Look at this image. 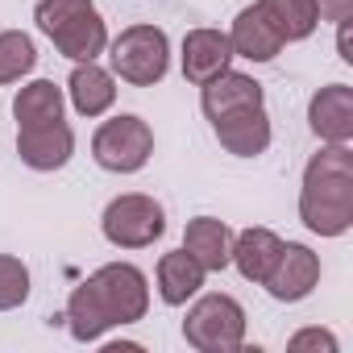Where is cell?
I'll use <instances>...</instances> for the list:
<instances>
[{"mask_svg":"<svg viewBox=\"0 0 353 353\" xmlns=\"http://www.w3.org/2000/svg\"><path fill=\"white\" fill-rule=\"evenodd\" d=\"M145 307H150L145 274L129 262H108L71 291L67 328L75 341H100L108 328L137 324L145 316Z\"/></svg>","mask_w":353,"mask_h":353,"instance_id":"cell-1","label":"cell"},{"mask_svg":"<svg viewBox=\"0 0 353 353\" xmlns=\"http://www.w3.org/2000/svg\"><path fill=\"white\" fill-rule=\"evenodd\" d=\"M299 221L320 237H341L353 225V154L345 145L320 150L303 170Z\"/></svg>","mask_w":353,"mask_h":353,"instance_id":"cell-2","label":"cell"},{"mask_svg":"<svg viewBox=\"0 0 353 353\" xmlns=\"http://www.w3.org/2000/svg\"><path fill=\"white\" fill-rule=\"evenodd\" d=\"M34 21L59 46V54L75 63H92L108 46V30L92 0H38Z\"/></svg>","mask_w":353,"mask_h":353,"instance_id":"cell-3","label":"cell"},{"mask_svg":"<svg viewBox=\"0 0 353 353\" xmlns=\"http://www.w3.org/2000/svg\"><path fill=\"white\" fill-rule=\"evenodd\" d=\"M183 336L200 353H233L245 341V307L233 295H204L188 312Z\"/></svg>","mask_w":353,"mask_h":353,"instance_id":"cell-4","label":"cell"},{"mask_svg":"<svg viewBox=\"0 0 353 353\" xmlns=\"http://www.w3.org/2000/svg\"><path fill=\"white\" fill-rule=\"evenodd\" d=\"M112 71L133 88H154L170 67V46L158 26H129L112 42Z\"/></svg>","mask_w":353,"mask_h":353,"instance_id":"cell-5","label":"cell"},{"mask_svg":"<svg viewBox=\"0 0 353 353\" xmlns=\"http://www.w3.org/2000/svg\"><path fill=\"white\" fill-rule=\"evenodd\" d=\"M100 229L112 245L121 250H145L154 245L162 233H166V212L154 196H141V192H129V196H117L104 216H100Z\"/></svg>","mask_w":353,"mask_h":353,"instance_id":"cell-6","label":"cell"},{"mask_svg":"<svg viewBox=\"0 0 353 353\" xmlns=\"http://www.w3.org/2000/svg\"><path fill=\"white\" fill-rule=\"evenodd\" d=\"M150 154H154V133L141 117H112L92 137V158L104 170H117V174L141 170L150 162Z\"/></svg>","mask_w":353,"mask_h":353,"instance_id":"cell-7","label":"cell"},{"mask_svg":"<svg viewBox=\"0 0 353 353\" xmlns=\"http://www.w3.org/2000/svg\"><path fill=\"white\" fill-rule=\"evenodd\" d=\"M17 154L34 170H59L75 154V133L63 117L46 121V125H21L17 129Z\"/></svg>","mask_w":353,"mask_h":353,"instance_id":"cell-8","label":"cell"},{"mask_svg":"<svg viewBox=\"0 0 353 353\" xmlns=\"http://www.w3.org/2000/svg\"><path fill=\"white\" fill-rule=\"evenodd\" d=\"M320 283V258L307 250V245H299V241H287L283 245V254H279V262H274V270L266 274V291L279 299V303H295V299H303V295H312V287Z\"/></svg>","mask_w":353,"mask_h":353,"instance_id":"cell-9","label":"cell"},{"mask_svg":"<svg viewBox=\"0 0 353 353\" xmlns=\"http://www.w3.org/2000/svg\"><path fill=\"white\" fill-rule=\"evenodd\" d=\"M307 125L320 141L345 145L353 137V88L349 83H328L312 96L307 104Z\"/></svg>","mask_w":353,"mask_h":353,"instance_id":"cell-10","label":"cell"},{"mask_svg":"<svg viewBox=\"0 0 353 353\" xmlns=\"http://www.w3.org/2000/svg\"><path fill=\"white\" fill-rule=\"evenodd\" d=\"M221 145L237 158H254L270 145V117L262 104H245V108H229L212 121Z\"/></svg>","mask_w":353,"mask_h":353,"instance_id":"cell-11","label":"cell"},{"mask_svg":"<svg viewBox=\"0 0 353 353\" xmlns=\"http://www.w3.org/2000/svg\"><path fill=\"white\" fill-rule=\"evenodd\" d=\"M233 59H237L233 54V42L221 30H192L183 38V75L196 88H204L208 79H216L221 71H229Z\"/></svg>","mask_w":353,"mask_h":353,"instance_id":"cell-12","label":"cell"},{"mask_svg":"<svg viewBox=\"0 0 353 353\" xmlns=\"http://www.w3.org/2000/svg\"><path fill=\"white\" fill-rule=\"evenodd\" d=\"M279 254H283V237H279V233H270V229H245V233L233 237L229 262H237L241 279H250V283H266V274L274 270Z\"/></svg>","mask_w":353,"mask_h":353,"instance_id":"cell-13","label":"cell"},{"mask_svg":"<svg viewBox=\"0 0 353 353\" xmlns=\"http://www.w3.org/2000/svg\"><path fill=\"white\" fill-rule=\"evenodd\" d=\"M229 42H233V54H241V59H250V63H270V59L283 50V38L274 34V26L266 21V13H262L258 5H250V9L237 13Z\"/></svg>","mask_w":353,"mask_h":353,"instance_id":"cell-14","label":"cell"},{"mask_svg":"<svg viewBox=\"0 0 353 353\" xmlns=\"http://www.w3.org/2000/svg\"><path fill=\"white\" fill-rule=\"evenodd\" d=\"M245 104H262V83L254 75H241V71H221L216 79L204 83V96H200V108L208 121H216L221 112L229 108H245Z\"/></svg>","mask_w":353,"mask_h":353,"instance_id":"cell-15","label":"cell"},{"mask_svg":"<svg viewBox=\"0 0 353 353\" xmlns=\"http://www.w3.org/2000/svg\"><path fill=\"white\" fill-rule=\"evenodd\" d=\"M183 250L204 266V270H225L229 266V250H233V233L225 221L216 216H196L183 229Z\"/></svg>","mask_w":353,"mask_h":353,"instance_id":"cell-16","label":"cell"},{"mask_svg":"<svg viewBox=\"0 0 353 353\" xmlns=\"http://www.w3.org/2000/svg\"><path fill=\"white\" fill-rule=\"evenodd\" d=\"M204 274H208V270H204L188 250L162 254V262H158V295H162V303H170V307L188 303V299L204 287Z\"/></svg>","mask_w":353,"mask_h":353,"instance_id":"cell-17","label":"cell"},{"mask_svg":"<svg viewBox=\"0 0 353 353\" xmlns=\"http://www.w3.org/2000/svg\"><path fill=\"white\" fill-rule=\"evenodd\" d=\"M67 88H71V104H75V112H83V117H100V112H108L112 100H117V83H112V75H108L104 67H96V63H75Z\"/></svg>","mask_w":353,"mask_h":353,"instance_id":"cell-18","label":"cell"},{"mask_svg":"<svg viewBox=\"0 0 353 353\" xmlns=\"http://www.w3.org/2000/svg\"><path fill=\"white\" fill-rule=\"evenodd\" d=\"M258 9L266 13V21L274 26V34L283 42H303L320 26L316 0H258Z\"/></svg>","mask_w":353,"mask_h":353,"instance_id":"cell-19","label":"cell"},{"mask_svg":"<svg viewBox=\"0 0 353 353\" xmlns=\"http://www.w3.org/2000/svg\"><path fill=\"white\" fill-rule=\"evenodd\" d=\"M13 117H17V129H21V125H46V121H59V117H63V88H54L50 79H34L30 88L17 92V100H13Z\"/></svg>","mask_w":353,"mask_h":353,"instance_id":"cell-20","label":"cell"},{"mask_svg":"<svg viewBox=\"0 0 353 353\" xmlns=\"http://www.w3.org/2000/svg\"><path fill=\"white\" fill-rule=\"evenodd\" d=\"M34 63H38V50L21 30L0 34V83H17L21 75L34 71Z\"/></svg>","mask_w":353,"mask_h":353,"instance_id":"cell-21","label":"cell"},{"mask_svg":"<svg viewBox=\"0 0 353 353\" xmlns=\"http://www.w3.org/2000/svg\"><path fill=\"white\" fill-rule=\"evenodd\" d=\"M30 295V270L21 258L13 254H0V312H9V307H21Z\"/></svg>","mask_w":353,"mask_h":353,"instance_id":"cell-22","label":"cell"},{"mask_svg":"<svg viewBox=\"0 0 353 353\" xmlns=\"http://www.w3.org/2000/svg\"><path fill=\"white\" fill-rule=\"evenodd\" d=\"M303 349H324V353H336V336L332 332H320V328H303L291 336V353H303Z\"/></svg>","mask_w":353,"mask_h":353,"instance_id":"cell-23","label":"cell"},{"mask_svg":"<svg viewBox=\"0 0 353 353\" xmlns=\"http://www.w3.org/2000/svg\"><path fill=\"white\" fill-rule=\"evenodd\" d=\"M316 9H320V17H324V21H349L353 0H316Z\"/></svg>","mask_w":353,"mask_h":353,"instance_id":"cell-24","label":"cell"},{"mask_svg":"<svg viewBox=\"0 0 353 353\" xmlns=\"http://www.w3.org/2000/svg\"><path fill=\"white\" fill-rule=\"evenodd\" d=\"M341 26V38H336V50H341V59L345 63H353V46H349V21H336Z\"/></svg>","mask_w":353,"mask_h":353,"instance_id":"cell-25","label":"cell"}]
</instances>
